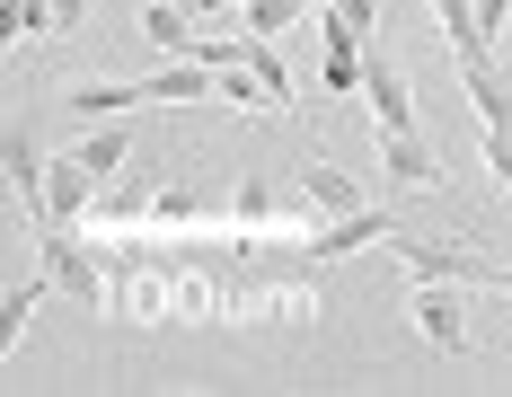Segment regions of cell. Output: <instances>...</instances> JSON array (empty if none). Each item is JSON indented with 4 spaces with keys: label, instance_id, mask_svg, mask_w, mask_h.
<instances>
[{
    "label": "cell",
    "instance_id": "1",
    "mask_svg": "<svg viewBox=\"0 0 512 397\" xmlns=\"http://www.w3.org/2000/svg\"><path fill=\"white\" fill-rule=\"evenodd\" d=\"M204 98H221V71L195 62V53H168L142 80H80L71 89V124H115L133 106H204Z\"/></svg>",
    "mask_w": 512,
    "mask_h": 397
},
{
    "label": "cell",
    "instance_id": "2",
    "mask_svg": "<svg viewBox=\"0 0 512 397\" xmlns=\"http://www.w3.org/2000/svg\"><path fill=\"white\" fill-rule=\"evenodd\" d=\"M468 283H442V274H415L407 283V327L424 336L433 353H468V309H460Z\"/></svg>",
    "mask_w": 512,
    "mask_h": 397
},
{
    "label": "cell",
    "instance_id": "3",
    "mask_svg": "<svg viewBox=\"0 0 512 397\" xmlns=\"http://www.w3.org/2000/svg\"><path fill=\"white\" fill-rule=\"evenodd\" d=\"M380 177H389V186H407V195L442 186V150H433V133H424V124H407V133H380Z\"/></svg>",
    "mask_w": 512,
    "mask_h": 397
},
{
    "label": "cell",
    "instance_id": "4",
    "mask_svg": "<svg viewBox=\"0 0 512 397\" xmlns=\"http://www.w3.org/2000/svg\"><path fill=\"white\" fill-rule=\"evenodd\" d=\"M460 62V89H468V106H477V124L486 133H512V80H504V62H495V45L486 53H451Z\"/></svg>",
    "mask_w": 512,
    "mask_h": 397
},
{
    "label": "cell",
    "instance_id": "5",
    "mask_svg": "<svg viewBox=\"0 0 512 397\" xmlns=\"http://www.w3.org/2000/svg\"><path fill=\"white\" fill-rule=\"evenodd\" d=\"M362 98L380 115V133H407L415 124V89H407V71H398L389 53H362Z\"/></svg>",
    "mask_w": 512,
    "mask_h": 397
},
{
    "label": "cell",
    "instance_id": "6",
    "mask_svg": "<svg viewBox=\"0 0 512 397\" xmlns=\"http://www.w3.org/2000/svg\"><path fill=\"white\" fill-rule=\"evenodd\" d=\"M292 186H301V203L318 212V221H345V212H362V203H371L354 177H336L327 159H301V168H292Z\"/></svg>",
    "mask_w": 512,
    "mask_h": 397
},
{
    "label": "cell",
    "instance_id": "7",
    "mask_svg": "<svg viewBox=\"0 0 512 397\" xmlns=\"http://www.w3.org/2000/svg\"><path fill=\"white\" fill-rule=\"evenodd\" d=\"M45 150H36V133H27V124H9V186H18V203H27V221H36V230H45Z\"/></svg>",
    "mask_w": 512,
    "mask_h": 397
},
{
    "label": "cell",
    "instance_id": "8",
    "mask_svg": "<svg viewBox=\"0 0 512 397\" xmlns=\"http://www.w3.org/2000/svg\"><path fill=\"white\" fill-rule=\"evenodd\" d=\"M371 27H380V0H327V9H318L327 53H362V45H371Z\"/></svg>",
    "mask_w": 512,
    "mask_h": 397
},
{
    "label": "cell",
    "instance_id": "9",
    "mask_svg": "<svg viewBox=\"0 0 512 397\" xmlns=\"http://www.w3.org/2000/svg\"><path fill=\"white\" fill-rule=\"evenodd\" d=\"M142 36H151L159 53H195V36H204V18H195L186 0H142Z\"/></svg>",
    "mask_w": 512,
    "mask_h": 397
},
{
    "label": "cell",
    "instance_id": "10",
    "mask_svg": "<svg viewBox=\"0 0 512 397\" xmlns=\"http://www.w3.org/2000/svg\"><path fill=\"white\" fill-rule=\"evenodd\" d=\"M45 292H53V274H45V265H36L27 283H9V292H0V362H9V345L27 336V318L45 309Z\"/></svg>",
    "mask_w": 512,
    "mask_h": 397
},
{
    "label": "cell",
    "instance_id": "11",
    "mask_svg": "<svg viewBox=\"0 0 512 397\" xmlns=\"http://www.w3.org/2000/svg\"><path fill=\"white\" fill-rule=\"evenodd\" d=\"M0 36H9V45H36V36H62V27H53V0H0Z\"/></svg>",
    "mask_w": 512,
    "mask_h": 397
},
{
    "label": "cell",
    "instance_id": "12",
    "mask_svg": "<svg viewBox=\"0 0 512 397\" xmlns=\"http://www.w3.org/2000/svg\"><path fill=\"white\" fill-rule=\"evenodd\" d=\"M433 18H442V36H451V53H486L495 36L477 27V0H433Z\"/></svg>",
    "mask_w": 512,
    "mask_h": 397
},
{
    "label": "cell",
    "instance_id": "13",
    "mask_svg": "<svg viewBox=\"0 0 512 397\" xmlns=\"http://www.w3.org/2000/svg\"><path fill=\"white\" fill-rule=\"evenodd\" d=\"M309 9L301 0H248V9H239V27H248V36H283V27H301Z\"/></svg>",
    "mask_w": 512,
    "mask_h": 397
},
{
    "label": "cell",
    "instance_id": "14",
    "mask_svg": "<svg viewBox=\"0 0 512 397\" xmlns=\"http://www.w3.org/2000/svg\"><path fill=\"white\" fill-rule=\"evenodd\" d=\"M318 80H327V98H354V89H362V53H327Z\"/></svg>",
    "mask_w": 512,
    "mask_h": 397
},
{
    "label": "cell",
    "instance_id": "15",
    "mask_svg": "<svg viewBox=\"0 0 512 397\" xmlns=\"http://www.w3.org/2000/svg\"><path fill=\"white\" fill-rule=\"evenodd\" d=\"M486 168H495V195L512 203V133H486Z\"/></svg>",
    "mask_w": 512,
    "mask_h": 397
},
{
    "label": "cell",
    "instance_id": "16",
    "mask_svg": "<svg viewBox=\"0 0 512 397\" xmlns=\"http://www.w3.org/2000/svg\"><path fill=\"white\" fill-rule=\"evenodd\" d=\"M186 9H195L204 27H239V9H248V0H186Z\"/></svg>",
    "mask_w": 512,
    "mask_h": 397
},
{
    "label": "cell",
    "instance_id": "17",
    "mask_svg": "<svg viewBox=\"0 0 512 397\" xmlns=\"http://www.w3.org/2000/svg\"><path fill=\"white\" fill-rule=\"evenodd\" d=\"M89 18V0H53V27H80Z\"/></svg>",
    "mask_w": 512,
    "mask_h": 397
}]
</instances>
